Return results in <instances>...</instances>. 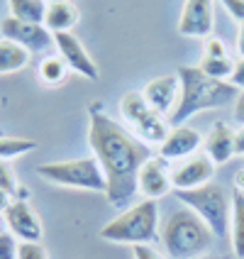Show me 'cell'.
Instances as JSON below:
<instances>
[{"instance_id": "6da1fadb", "label": "cell", "mask_w": 244, "mask_h": 259, "mask_svg": "<svg viewBox=\"0 0 244 259\" xmlns=\"http://www.w3.org/2000/svg\"><path fill=\"white\" fill-rule=\"evenodd\" d=\"M88 144L93 157L101 161L108 181V203L122 208L137 193V176L147 159H152L149 144L134 137L122 122L103 110H90L88 120Z\"/></svg>"}, {"instance_id": "7a4b0ae2", "label": "cell", "mask_w": 244, "mask_h": 259, "mask_svg": "<svg viewBox=\"0 0 244 259\" xmlns=\"http://www.w3.org/2000/svg\"><path fill=\"white\" fill-rule=\"evenodd\" d=\"M176 76L181 81V98H178V105L173 108V113L166 117L171 127L186 125V120L203 110H213V108L234 103L239 96V91L230 81L210 78L198 66H181Z\"/></svg>"}, {"instance_id": "3957f363", "label": "cell", "mask_w": 244, "mask_h": 259, "mask_svg": "<svg viewBox=\"0 0 244 259\" xmlns=\"http://www.w3.org/2000/svg\"><path fill=\"white\" fill-rule=\"evenodd\" d=\"M159 240L169 259H198L210 252L215 235L190 208H181L164 220Z\"/></svg>"}, {"instance_id": "277c9868", "label": "cell", "mask_w": 244, "mask_h": 259, "mask_svg": "<svg viewBox=\"0 0 244 259\" xmlns=\"http://www.w3.org/2000/svg\"><path fill=\"white\" fill-rule=\"evenodd\" d=\"M101 240L115 242V245H154L161 237L159 228V205L157 201H144L129 205L117 218H113L108 225L101 228Z\"/></svg>"}, {"instance_id": "5b68a950", "label": "cell", "mask_w": 244, "mask_h": 259, "mask_svg": "<svg viewBox=\"0 0 244 259\" xmlns=\"http://www.w3.org/2000/svg\"><path fill=\"white\" fill-rule=\"evenodd\" d=\"M178 201L201 218L215 237H230L232 196L225 191L222 184L210 181L193 191H178Z\"/></svg>"}, {"instance_id": "8992f818", "label": "cell", "mask_w": 244, "mask_h": 259, "mask_svg": "<svg viewBox=\"0 0 244 259\" xmlns=\"http://www.w3.org/2000/svg\"><path fill=\"white\" fill-rule=\"evenodd\" d=\"M37 174L44 181L57 184L66 188H78V191H93V193H105L108 181L103 171L101 161L95 157L81 159H64V161H46L37 166Z\"/></svg>"}, {"instance_id": "52a82bcc", "label": "cell", "mask_w": 244, "mask_h": 259, "mask_svg": "<svg viewBox=\"0 0 244 259\" xmlns=\"http://www.w3.org/2000/svg\"><path fill=\"white\" fill-rule=\"evenodd\" d=\"M120 113L127 122V130L139 137L144 144H159L166 140L169 135V120L164 115H159L157 110L144 101L142 91H127L122 98H120Z\"/></svg>"}, {"instance_id": "ba28073f", "label": "cell", "mask_w": 244, "mask_h": 259, "mask_svg": "<svg viewBox=\"0 0 244 259\" xmlns=\"http://www.w3.org/2000/svg\"><path fill=\"white\" fill-rule=\"evenodd\" d=\"M0 37L20 44V47H25L29 54H42V52H49V49L54 47V34L44 27V25L15 20L10 15L0 22Z\"/></svg>"}, {"instance_id": "9c48e42d", "label": "cell", "mask_w": 244, "mask_h": 259, "mask_svg": "<svg viewBox=\"0 0 244 259\" xmlns=\"http://www.w3.org/2000/svg\"><path fill=\"white\" fill-rule=\"evenodd\" d=\"M215 29L213 0H186L178 17V34L188 39H208Z\"/></svg>"}, {"instance_id": "30bf717a", "label": "cell", "mask_w": 244, "mask_h": 259, "mask_svg": "<svg viewBox=\"0 0 244 259\" xmlns=\"http://www.w3.org/2000/svg\"><path fill=\"white\" fill-rule=\"evenodd\" d=\"M54 49H57V54L66 61V66H69L73 73L83 76L88 81H98V76H101L98 64L90 59L88 49L83 47V42H81L73 32L54 34Z\"/></svg>"}, {"instance_id": "8fae6325", "label": "cell", "mask_w": 244, "mask_h": 259, "mask_svg": "<svg viewBox=\"0 0 244 259\" xmlns=\"http://www.w3.org/2000/svg\"><path fill=\"white\" fill-rule=\"evenodd\" d=\"M215 176V164L205 154H193L171 166V186L178 191H193L210 184Z\"/></svg>"}, {"instance_id": "7c38bea8", "label": "cell", "mask_w": 244, "mask_h": 259, "mask_svg": "<svg viewBox=\"0 0 244 259\" xmlns=\"http://www.w3.org/2000/svg\"><path fill=\"white\" fill-rule=\"evenodd\" d=\"M3 218L8 232H13L20 242H42V223L29 201H13Z\"/></svg>"}, {"instance_id": "4fadbf2b", "label": "cell", "mask_w": 244, "mask_h": 259, "mask_svg": "<svg viewBox=\"0 0 244 259\" xmlns=\"http://www.w3.org/2000/svg\"><path fill=\"white\" fill-rule=\"evenodd\" d=\"M201 144H203V135L198 130L190 127V125H178V127L169 130L166 140L159 147V157L164 161H169V164H178L183 159L198 154Z\"/></svg>"}, {"instance_id": "5bb4252c", "label": "cell", "mask_w": 244, "mask_h": 259, "mask_svg": "<svg viewBox=\"0 0 244 259\" xmlns=\"http://www.w3.org/2000/svg\"><path fill=\"white\" fill-rule=\"evenodd\" d=\"M142 96L159 115L169 117L173 113V108L178 105V98H181V81H178L176 73L157 76L142 88Z\"/></svg>"}, {"instance_id": "9a60e30c", "label": "cell", "mask_w": 244, "mask_h": 259, "mask_svg": "<svg viewBox=\"0 0 244 259\" xmlns=\"http://www.w3.org/2000/svg\"><path fill=\"white\" fill-rule=\"evenodd\" d=\"M171 166L161 157H152L144 161L137 176V191L147 196L149 201H159L171 191Z\"/></svg>"}, {"instance_id": "2e32d148", "label": "cell", "mask_w": 244, "mask_h": 259, "mask_svg": "<svg viewBox=\"0 0 244 259\" xmlns=\"http://www.w3.org/2000/svg\"><path fill=\"white\" fill-rule=\"evenodd\" d=\"M205 76L217 78V81H230L232 69H234V59L227 54V47L222 42V37H208L203 44V59L198 64Z\"/></svg>"}, {"instance_id": "e0dca14e", "label": "cell", "mask_w": 244, "mask_h": 259, "mask_svg": "<svg viewBox=\"0 0 244 259\" xmlns=\"http://www.w3.org/2000/svg\"><path fill=\"white\" fill-rule=\"evenodd\" d=\"M203 154L210 159L215 166H222L227 164L232 157H234V130L227 125V122H213L208 135L203 137Z\"/></svg>"}, {"instance_id": "ac0fdd59", "label": "cell", "mask_w": 244, "mask_h": 259, "mask_svg": "<svg viewBox=\"0 0 244 259\" xmlns=\"http://www.w3.org/2000/svg\"><path fill=\"white\" fill-rule=\"evenodd\" d=\"M78 25V8L69 3H49L46 5V15H44V27L52 34H64V32H73Z\"/></svg>"}, {"instance_id": "d6986e66", "label": "cell", "mask_w": 244, "mask_h": 259, "mask_svg": "<svg viewBox=\"0 0 244 259\" xmlns=\"http://www.w3.org/2000/svg\"><path fill=\"white\" fill-rule=\"evenodd\" d=\"M29 57H32V54H29L25 47H20V44L0 37V76L22 71L29 64Z\"/></svg>"}, {"instance_id": "ffe728a7", "label": "cell", "mask_w": 244, "mask_h": 259, "mask_svg": "<svg viewBox=\"0 0 244 259\" xmlns=\"http://www.w3.org/2000/svg\"><path fill=\"white\" fill-rule=\"evenodd\" d=\"M230 242L237 259H244V196L232 193V210H230Z\"/></svg>"}, {"instance_id": "44dd1931", "label": "cell", "mask_w": 244, "mask_h": 259, "mask_svg": "<svg viewBox=\"0 0 244 259\" xmlns=\"http://www.w3.org/2000/svg\"><path fill=\"white\" fill-rule=\"evenodd\" d=\"M69 66H66V61L59 57V54H46V57L39 61V69H37V76H39V81H42L44 86H61V83H66V78H69Z\"/></svg>"}, {"instance_id": "7402d4cb", "label": "cell", "mask_w": 244, "mask_h": 259, "mask_svg": "<svg viewBox=\"0 0 244 259\" xmlns=\"http://www.w3.org/2000/svg\"><path fill=\"white\" fill-rule=\"evenodd\" d=\"M46 5H49L46 0H8V15L15 17V20L44 25Z\"/></svg>"}, {"instance_id": "603a6c76", "label": "cell", "mask_w": 244, "mask_h": 259, "mask_svg": "<svg viewBox=\"0 0 244 259\" xmlns=\"http://www.w3.org/2000/svg\"><path fill=\"white\" fill-rule=\"evenodd\" d=\"M37 147L34 140L29 137H0V161H10L22 154H27Z\"/></svg>"}, {"instance_id": "cb8c5ba5", "label": "cell", "mask_w": 244, "mask_h": 259, "mask_svg": "<svg viewBox=\"0 0 244 259\" xmlns=\"http://www.w3.org/2000/svg\"><path fill=\"white\" fill-rule=\"evenodd\" d=\"M20 252V240L13 232H0V259H17Z\"/></svg>"}, {"instance_id": "d4e9b609", "label": "cell", "mask_w": 244, "mask_h": 259, "mask_svg": "<svg viewBox=\"0 0 244 259\" xmlns=\"http://www.w3.org/2000/svg\"><path fill=\"white\" fill-rule=\"evenodd\" d=\"M17 188H20V184H17V179H15L13 169L8 166V161H0V191L10 193V196L15 198Z\"/></svg>"}, {"instance_id": "484cf974", "label": "cell", "mask_w": 244, "mask_h": 259, "mask_svg": "<svg viewBox=\"0 0 244 259\" xmlns=\"http://www.w3.org/2000/svg\"><path fill=\"white\" fill-rule=\"evenodd\" d=\"M17 259H49L42 242H20Z\"/></svg>"}, {"instance_id": "4316f807", "label": "cell", "mask_w": 244, "mask_h": 259, "mask_svg": "<svg viewBox=\"0 0 244 259\" xmlns=\"http://www.w3.org/2000/svg\"><path fill=\"white\" fill-rule=\"evenodd\" d=\"M220 3L225 5L232 20H237V25H244V0H220Z\"/></svg>"}, {"instance_id": "83f0119b", "label": "cell", "mask_w": 244, "mask_h": 259, "mask_svg": "<svg viewBox=\"0 0 244 259\" xmlns=\"http://www.w3.org/2000/svg\"><path fill=\"white\" fill-rule=\"evenodd\" d=\"M132 257L134 259H166L159 249H154V245H137L132 247Z\"/></svg>"}, {"instance_id": "f1b7e54d", "label": "cell", "mask_w": 244, "mask_h": 259, "mask_svg": "<svg viewBox=\"0 0 244 259\" xmlns=\"http://www.w3.org/2000/svg\"><path fill=\"white\" fill-rule=\"evenodd\" d=\"M230 83L237 88V91H244V57H239L237 61H234V69H232Z\"/></svg>"}, {"instance_id": "f546056e", "label": "cell", "mask_w": 244, "mask_h": 259, "mask_svg": "<svg viewBox=\"0 0 244 259\" xmlns=\"http://www.w3.org/2000/svg\"><path fill=\"white\" fill-rule=\"evenodd\" d=\"M232 110H234V120L244 125V91H239V96H237V101L232 103Z\"/></svg>"}, {"instance_id": "4dcf8cb0", "label": "cell", "mask_w": 244, "mask_h": 259, "mask_svg": "<svg viewBox=\"0 0 244 259\" xmlns=\"http://www.w3.org/2000/svg\"><path fill=\"white\" fill-rule=\"evenodd\" d=\"M234 157H244V125L234 130Z\"/></svg>"}, {"instance_id": "1f68e13d", "label": "cell", "mask_w": 244, "mask_h": 259, "mask_svg": "<svg viewBox=\"0 0 244 259\" xmlns=\"http://www.w3.org/2000/svg\"><path fill=\"white\" fill-rule=\"evenodd\" d=\"M232 186H234V191H237V193H242V196H244V169L234 171V176H232Z\"/></svg>"}, {"instance_id": "d6a6232c", "label": "cell", "mask_w": 244, "mask_h": 259, "mask_svg": "<svg viewBox=\"0 0 244 259\" xmlns=\"http://www.w3.org/2000/svg\"><path fill=\"white\" fill-rule=\"evenodd\" d=\"M15 198L10 196V193H5V191H0V215H5V210L10 208V203H13Z\"/></svg>"}, {"instance_id": "836d02e7", "label": "cell", "mask_w": 244, "mask_h": 259, "mask_svg": "<svg viewBox=\"0 0 244 259\" xmlns=\"http://www.w3.org/2000/svg\"><path fill=\"white\" fill-rule=\"evenodd\" d=\"M237 52H239V57H244V25H239L237 29Z\"/></svg>"}, {"instance_id": "e575fe53", "label": "cell", "mask_w": 244, "mask_h": 259, "mask_svg": "<svg viewBox=\"0 0 244 259\" xmlns=\"http://www.w3.org/2000/svg\"><path fill=\"white\" fill-rule=\"evenodd\" d=\"M5 10H8V0H0V22L8 17V15H5Z\"/></svg>"}, {"instance_id": "d590c367", "label": "cell", "mask_w": 244, "mask_h": 259, "mask_svg": "<svg viewBox=\"0 0 244 259\" xmlns=\"http://www.w3.org/2000/svg\"><path fill=\"white\" fill-rule=\"evenodd\" d=\"M5 230H8V228H5V218L0 215V232H5Z\"/></svg>"}, {"instance_id": "8d00e7d4", "label": "cell", "mask_w": 244, "mask_h": 259, "mask_svg": "<svg viewBox=\"0 0 244 259\" xmlns=\"http://www.w3.org/2000/svg\"><path fill=\"white\" fill-rule=\"evenodd\" d=\"M46 3H69V0H46Z\"/></svg>"}, {"instance_id": "74e56055", "label": "cell", "mask_w": 244, "mask_h": 259, "mask_svg": "<svg viewBox=\"0 0 244 259\" xmlns=\"http://www.w3.org/2000/svg\"><path fill=\"white\" fill-rule=\"evenodd\" d=\"M198 259H213V257H208V254H205V257H198Z\"/></svg>"}]
</instances>
